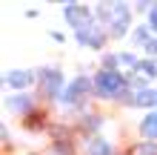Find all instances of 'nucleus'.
Returning <instances> with one entry per match:
<instances>
[{
  "label": "nucleus",
  "mask_w": 157,
  "mask_h": 155,
  "mask_svg": "<svg viewBox=\"0 0 157 155\" xmlns=\"http://www.w3.org/2000/svg\"><path fill=\"white\" fill-rule=\"evenodd\" d=\"M75 40L80 43V46H89V49H103L106 46V40H109V32H103V26L94 23V26H89V29H83V32H75Z\"/></svg>",
  "instance_id": "nucleus-6"
},
{
  "label": "nucleus",
  "mask_w": 157,
  "mask_h": 155,
  "mask_svg": "<svg viewBox=\"0 0 157 155\" xmlns=\"http://www.w3.org/2000/svg\"><path fill=\"white\" fill-rule=\"evenodd\" d=\"M63 17H66V23L71 26L75 32H83L89 29V26H94V9L83 6V3H63Z\"/></svg>",
  "instance_id": "nucleus-5"
},
{
  "label": "nucleus",
  "mask_w": 157,
  "mask_h": 155,
  "mask_svg": "<svg viewBox=\"0 0 157 155\" xmlns=\"http://www.w3.org/2000/svg\"><path fill=\"white\" fill-rule=\"evenodd\" d=\"M91 95H94V80L86 78V75H77L71 84H66L60 104H63V106H69V109H80Z\"/></svg>",
  "instance_id": "nucleus-3"
},
{
  "label": "nucleus",
  "mask_w": 157,
  "mask_h": 155,
  "mask_svg": "<svg viewBox=\"0 0 157 155\" xmlns=\"http://www.w3.org/2000/svg\"><path fill=\"white\" fill-rule=\"evenodd\" d=\"M146 23H149V29L157 35V3H151V12L146 14Z\"/></svg>",
  "instance_id": "nucleus-17"
},
{
  "label": "nucleus",
  "mask_w": 157,
  "mask_h": 155,
  "mask_svg": "<svg viewBox=\"0 0 157 155\" xmlns=\"http://www.w3.org/2000/svg\"><path fill=\"white\" fill-rule=\"evenodd\" d=\"M94 95L103 101H123L132 106V92H128V75L120 69H97L94 72Z\"/></svg>",
  "instance_id": "nucleus-1"
},
{
  "label": "nucleus",
  "mask_w": 157,
  "mask_h": 155,
  "mask_svg": "<svg viewBox=\"0 0 157 155\" xmlns=\"http://www.w3.org/2000/svg\"><path fill=\"white\" fill-rule=\"evenodd\" d=\"M134 155H157V141H143V144H137Z\"/></svg>",
  "instance_id": "nucleus-15"
},
{
  "label": "nucleus",
  "mask_w": 157,
  "mask_h": 155,
  "mask_svg": "<svg viewBox=\"0 0 157 155\" xmlns=\"http://www.w3.org/2000/svg\"><path fill=\"white\" fill-rule=\"evenodd\" d=\"M83 149H86V155H114V147L106 138H97V135H91V138L83 144Z\"/></svg>",
  "instance_id": "nucleus-10"
},
{
  "label": "nucleus",
  "mask_w": 157,
  "mask_h": 155,
  "mask_svg": "<svg viewBox=\"0 0 157 155\" xmlns=\"http://www.w3.org/2000/svg\"><path fill=\"white\" fill-rule=\"evenodd\" d=\"M100 63H103L100 69H117V55H103V60H100Z\"/></svg>",
  "instance_id": "nucleus-19"
},
{
  "label": "nucleus",
  "mask_w": 157,
  "mask_h": 155,
  "mask_svg": "<svg viewBox=\"0 0 157 155\" xmlns=\"http://www.w3.org/2000/svg\"><path fill=\"white\" fill-rule=\"evenodd\" d=\"M140 135H143L146 141H157V109L143 115V121H140Z\"/></svg>",
  "instance_id": "nucleus-12"
},
{
  "label": "nucleus",
  "mask_w": 157,
  "mask_h": 155,
  "mask_svg": "<svg viewBox=\"0 0 157 155\" xmlns=\"http://www.w3.org/2000/svg\"><path fill=\"white\" fill-rule=\"evenodd\" d=\"M94 20L109 29V38H123L132 29V9L126 3H100L94 9Z\"/></svg>",
  "instance_id": "nucleus-2"
},
{
  "label": "nucleus",
  "mask_w": 157,
  "mask_h": 155,
  "mask_svg": "<svg viewBox=\"0 0 157 155\" xmlns=\"http://www.w3.org/2000/svg\"><path fill=\"white\" fill-rule=\"evenodd\" d=\"M151 38H154V32L149 29V23H143V26H134V32H132V43H134L137 49H143V46H146V43H149Z\"/></svg>",
  "instance_id": "nucleus-13"
},
{
  "label": "nucleus",
  "mask_w": 157,
  "mask_h": 155,
  "mask_svg": "<svg viewBox=\"0 0 157 155\" xmlns=\"http://www.w3.org/2000/svg\"><path fill=\"white\" fill-rule=\"evenodd\" d=\"M132 106H140V109L154 112L157 109V86H149V89H143V92H137L132 98Z\"/></svg>",
  "instance_id": "nucleus-9"
},
{
  "label": "nucleus",
  "mask_w": 157,
  "mask_h": 155,
  "mask_svg": "<svg viewBox=\"0 0 157 155\" xmlns=\"http://www.w3.org/2000/svg\"><path fill=\"white\" fill-rule=\"evenodd\" d=\"M37 80H40V92H43L46 101H60V98H63L66 80H63V72H60V69L46 66V69L37 72Z\"/></svg>",
  "instance_id": "nucleus-4"
},
{
  "label": "nucleus",
  "mask_w": 157,
  "mask_h": 155,
  "mask_svg": "<svg viewBox=\"0 0 157 155\" xmlns=\"http://www.w3.org/2000/svg\"><path fill=\"white\" fill-rule=\"evenodd\" d=\"M132 75H140L143 80H157V58H140Z\"/></svg>",
  "instance_id": "nucleus-11"
},
{
  "label": "nucleus",
  "mask_w": 157,
  "mask_h": 155,
  "mask_svg": "<svg viewBox=\"0 0 157 155\" xmlns=\"http://www.w3.org/2000/svg\"><path fill=\"white\" fill-rule=\"evenodd\" d=\"M103 121H106L103 115H86V129L94 132V129H100V126H103Z\"/></svg>",
  "instance_id": "nucleus-16"
},
{
  "label": "nucleus",
  "mask_w": 157,
  "mask_h": 155,
  "mask_svg": "<svg viewBox=\"0 0 157 155\" xmlns=\"http://www.w3.org/2000/svg\"><path fill=\"white\" fill-rule=\"evenodd\" d=\"M143 55H146V58H157V35L143 46Z\"/></svg>",
  "instance_id": "nucleus-18"
},
{
  "label": "nucleus",
  "mask_w": 157,
  "mask_h": 155,
  "mask_svg": "<svg viewBox=\"0 0 157 155\" xmlns=\"http://www.w3.org/2000/svg\"><path fill=\"white\" fill-rule=\"evenodd\" d=\"M34 80H37V72H32V69H9L3 75V84L14 92H26Z\"/></svg>",
  "instance_id": "nucleus-7"
},
{
  "label": "nucleus",
  "mask_w": 157,
  "mask_h": 155,
  "mask_svg": "<svg viewBox=\"0 0 157 155\" xmlns=\"http://www.w3.org/2000/svg\"><path fill=\"white\" fill-rule=\"evenodd\" d=\"M137 63H140L137 55H132V52H117V66L120 69H128V75L137 69Z\"/></svg>",
  "instance_id": "nucleus-14"
},
{
  "label": "nucleus",
  "mask_w": 157,
  "mask_h": 155,
  "mask_svg": "<svg viewBox=\"0 0 157 155\" xmlns=\"http://www.w3.org/2000/svg\"><path fill=\"white\" fill-rule=\"evenodd\" d=\"M6 109L12 115H26L29 118V112L34 109V95L29 92H14V95H9L6 98Z\"/></svg>",
  "instance_id": "nucleus-8"
}]
</instances>
